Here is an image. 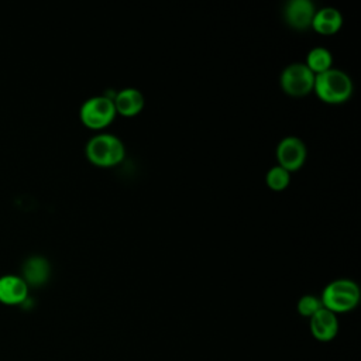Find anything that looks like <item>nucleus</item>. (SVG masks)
<instances>
[{
  "label": "nucleus",
  "instance_id": "1",
  "mask_svg": "<svg viewBox=\"0 0 361 361\" xmlns=\"http://www.w3.org/2000/svg\"><path fill=\"white\" fill-rule=\"evenodd\" d=\"M322 305L333 313L353 310L360 302V288L351 279H336L330 282L322 293Z\"/></svg>",
  "mask_w": 361,
  "mask_h": 361
},
{
  "label": "nucleus",
  "instance_id": "4",
  "mask_svg": "<svg viewBox=\"0 0 361 361\" xmlns=\"http://www.w3.org/2000/svg\"><path fill=\"white\" fill-rule=\"evenodd\" d=\"M116 114L113 99L106 96H94L87 99L79 111L82 123L93 130H99L110 124Z\"/></svg>",
  "mask_w": 361,
  "mask_h": 361
},
{
  "label": "nucleus",
  "instance_id": "5",
  "mask_svg": "<svg viewBox=\"0 0 361 361\" xmlns=\"http://www.w3.org/2000/svg\"><path fill=\"white\" fill-rule=\"evenodd\" d=\"M314 76L306 63H290L281 73V86L290 96H303L313 90Z\"/></svg>",
  "mask_w": 361,
  "mask_h": 361
},
{
  "label": "nucleus",
  "instance_id": "6",
  "mask_svg": "<svg viewBox=\"0 0 361 361\" xmlns=\"http://www.w3.org/2000/svg\"><path fill=\"white\" fill-rule=\"evenodd\" d=\"M276 158L283 169L296 171L306 159V145L298 137H285L276 147Z\"/></svg>",
  "mask_w": 361,
  "mask_h": 361
},
{
  "label": "nucleus",
  "instance_id": "15",
  "mask_svg": "<svg viewBox=\"0 0 361 361\" xmlns=\"http://www.w3.org/2000/svg\"><path fill=\"white\" fill-rule=\"evenodd\" d=\"M323 307L320 298L313 296V295H305L299 299L298 302V312L303 317H312L317 310Z\"/></svg>",
  "mask_w": 361,
  "mask_h": 361
},
{
  "label": "nucleus",
  "instance_id": "14",
  "mask_svg": "<svg viewBox=\"0 0 361 361\" xmlns=\"http://www.w3.org/2000/svg\"><path fill=\"white\" fill-rule=\"evenodd\" d=\"M289 171L283 169L282 166L276 165V166H272L268 172H267V185L274 189V190H283L288 183H289Z\"/></svg>",
  "mask_w": 361,
  "mask_h": 361
},
{
  "label": "nucleus",
  "instance_id": "10",
  "mask_svg": "<svg viewBox=\"0 0 361 361\" xmlns=\"http://www.w3.org/2000/svg\"><path fill=\"white\" fill-rule=\"evenodd\" d=\"M314 13V6L310 0H290L283 11L286 23L296 30H303L312 25Z\"/></svg>",
  "mask_w": 361,
  "mask_h": 361
},
{
  "label": "nucleus",
  "instance_id": "12",
  "mask_svg": "<svg viewBox=\"0 0 361 361\" xmlns=\"http://www.w3.org/2000/svg\"><path fill=\"white\" fill-rule=\"evenodd\" d=\"M341 24H343L341 13L333 7L320 8L319 11L314 13L313 20H312V27L317 32L324 34V35L337 32L340 30Z\"/></svg>",
  "mask_w": 361,
  "mask_h": 361
},
{
  "label": "nucleus",
  "instance_id": "9",
  "mask_svg": "<svg viewBox=\"0 0 361 361\" xmlns=\"http://www.w3.org/2000/svg\"><path fill=\"white\" fill-rule=\"evenodd\" d=\"M24 282L30 286L38 288L48 282L51 276V265L45 257L32 255L28 257L21 267V275Z\"/></svg>",
  "mask_w": 361,
  "mask_h": 361
},
{
  "label": "nucleus",
  "instance_id": "3",
  "mask_svg": "<svg viewBox=\"0 0 361 361\" xmlns=\"http://www.w3.org/2000/svg\"><path fill=\"white\" fill-rule=\"evenodd\" d=\"M126 148L123 141L113 134H99L86 144L87 159L99 166H113L123 161Z\"/></svg>",
  "mask_w": 361,
  "mask_h": 361
},
{
  "label": "nucleus",
  "instance_id": "2",
  "mask_svg": "<svg viewBox=\"0 0 361 361\" xmlns=\"http://www.w3.org/2000/svg\"><path fill=\"white\" fill-rule=\"evenodd\" d=\"M313 89L322 100L327 103H341L351 96L353 82L345 72L330 68L314 76Z\"/></svg>",
  "mask_w": 361,
  "mask_h": 361
},
{
  "label": "nucleus",
  "instance_id": "7",
  "mask_svg": "<svg viewBox=\"0 0 361 361\" xmlns=\"http://www.w3.org/2000/svg\"><path fill=\"white\" fill-rule=\"evenodd\" d=\"M28 285L20 275L6 274L0 276V303L7 306L23 305L28 299Z\"/></svg>",
  "mask_w": 361,
  "mask_h": 361
},
{
  "label": "nucleus",
  "instance_id": "8",
  "mask_svg": "<svg viewBox=\"0 0 361 361\" xmlns=\"http://www.w3.org/2000/svg\"><path fill=\"white\" fill-rule=\"evenodd\" d=\"M312 336L323 343L331 341L338 333V319L337 314L322 307L317 310L309 322Z\"/></svg>",
  "mask_w": 361,
  "mask_h": 361
},
{
  "label": "nucleus",
  "instance_id": "13",
  "mask_svg": "<svg viewBox=\"0 0 361 361\" xmlns=\"http://www.w3.org/2000/svg\"><path fill=\"white\" fill-rule=\"evenodd\" d=\"M331 54L329 49L317 47L313 48L309 54H307V61H306V66L314 73L319 75L322 72H326L327 69L331 68Z\"/></svg>",
  "mask_w": 361,
  "mask_h": 361
},
{
  "label": "nucleus",
  "instance_id": "11",
  "mask_svg": "<svg viewBox=\"0 0 361 361\" xmlns=\"http://www.w3.org/2000/svg\"><path fill=\"white\" fill-rule=\"evenodd\" d=\"M113 103L116 107V113H120L126 117H131L138 114L144 107V96L140 90L134 87H126L116 94Z\"/></svg>",
  "mask_w": 361,
  "mask_h": 361
}]
</instances>
